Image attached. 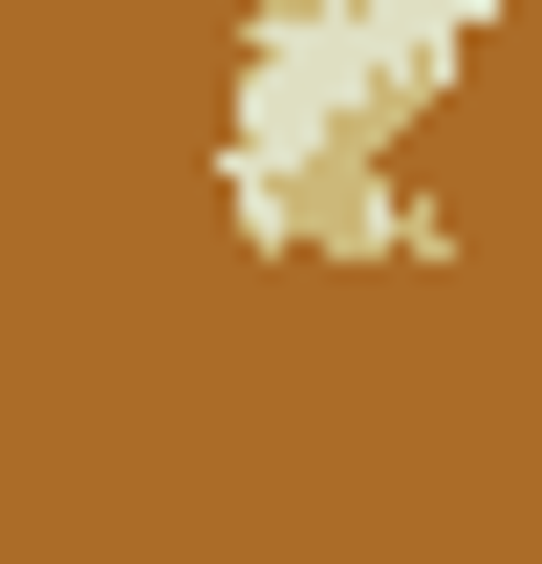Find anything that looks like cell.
Instances as JSON below:
<instances>
[{"mask_svg":"<svg viewBox=\"0 0 542 564\" xmlns=\"http://www.w3.org/2000/svg\"><path fill=\"white\" fill-rule=\"evenodd\" d=\"M499 44V0H261L217 66V217L239 261H456L412 196V131L456 109V66Z\"/></svg>","mask_w":542,"mask_h":564,"instance_id":"6da1fadb","label":"cell"}]
</instances>
